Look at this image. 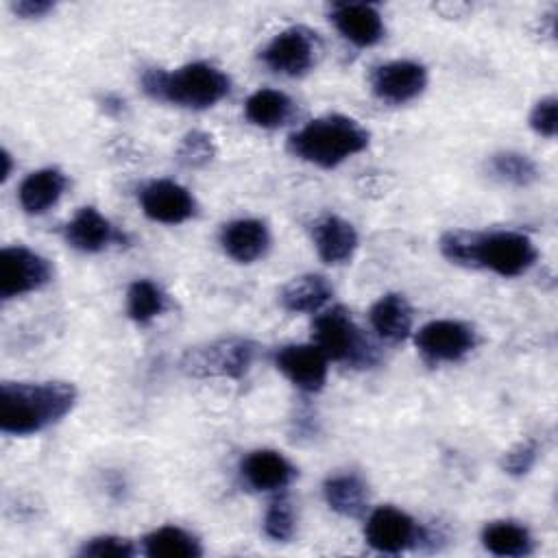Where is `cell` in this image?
Masks as SVG:
<instances>
[{
  "label": "cell",
  "mask_w": 558,
  "mask_h": 558,
  "mask_svg": "<svg viewBox=\"0 0 558 558\" xmlns=\"http://www.w3.org/2000/svg\"><path fill=\"white\" fill-rule=\"evenodd\" d=\"M440 251L451 264L499 277H519L536 262L534 242L519 231H449L440 238Z\"/></svg>",
  "instance_id": "obj_1"
},
{
  "label": "cell",
  "mask_w": 558,
  "mask_h": 558,
  "mask_svg": "<svg viewBox=\"0 0 558 558\" xmlns=\"http://www.w3.org/2000/svg\"><path fill=\"white\" fill-rule=\"evenodd\" d=\"M76 401V388L65 381H4L0 386V429L28 436L61 421Z\"/></svg>",
  "instance_id": "obj_2"
},
{
  "label": "cell",
  "mask_w": 558,
  "mask_h": 558,
  "mask_svg": "<svg viewBox=\"0 0 558 558\" xmlns=\"http://www.w3.org/2000/svg\"><path fill=\"white\" fill-rule=\"evenodd\" d=\"M142 87L155 100L172 102L187 109H207L229 94L231 81L216 65L196 61L174 72L157 68L146 70L142 74Z\"/></svg>",
  "instance_id": "obj_3"
},
{
  "label": "cell",
  "mask_w": 558,
  "mask_h": 558,
  "mask_svg": "<svg viewBox=\"0 0 558 558\" xmlns=\"http://www.w3.org/2000/svg\"><path fill=\"white\" fill-rule=\"evenodd\" d=\"M366 146V129L347 116L316 118L296 131L288 142L294 157L320 168H333Z\"/></svg>",
  "instance_id": "obj_4"
},
{
  "label": "cell",
  "mask_w": 558,
  "mask_h": 558,
  "mask_svg": "<svg viewBox=\"0 0 558 558\" xmlns=\"http://www.w3.org/2000/svg\"><path fill=\"white\" fill-rule=\"evenodd\" d=\"M314 344L327 355V360L366 366L373 362V349L360 333L353 318L344 307H331L314 320Z\"/></svg>",
  "instance_id": "obj_5"
},
{
  "label": "cell",
  "mask_w": 558,
  "mask_h": 558,
  "mask_svg": "<svg viewBox=\"0 0 558 558\" xmlns=\"http://www.w3.org/2000/svg\"><path fill=\"white\" fill-rule=\"evenodd\" d=\"M255 357V344L244 338H220L190 349L181 368L192 377H242Z\"/></svg>",
  "instance_id": "obj_6"
},
{
  "label": "cell",
  "mask_w": 558,
  "mask_h": 558,
  "mask_svg": "<svg viewBox=\"0 0 558 558\" xmlns=\"http://www.w3.org/2000/svg\"><path fill=\"white\" fill-rule=\"evenodd\" d=\"M52 279L48 259L26 246H7L0 253V296L13 299L39 290Z\"/></svg>",
  "instance_id": "obj_7"
},
{
  "label": "cell",
  "mask_w": 558,
  "mask_h": 558,
  "mask_svg": "<svg viewBox=\"0 0 558 558\" xmlns=\"http://www.w3.org/2000/svg\"><path fill=\"white\" fill-rule=\"evenodd\" d=\"M316 52V35L307 28L294 26L277 33L268 41V46L262 50V61L277 74L301 76L314 65Z\"/></svg>",
  "instance_id": "obj_8"
},
{
  "label": "cell",
  "mask_w": 558,
  "mask_h": 558,
  "mask_svg": "<svg viewBox=\"0 0 558 558\" xmlns=\"http://www.w3.org/2000/svg\"><path fill=\"white\" fill-rule=\"evenodd\" d=\"M416 349L434 364L458 362L475 347V333L460 320H429L416 331Z\"/></svg>",
  "instance_id": "obj_9"
},
{
  "label": "cell",
  "mask_w": 558,
  "mask_h": 558,
  "mask_svg": "<svg viewBox=\"0 0 558 558\" xmlns=\"http://www.w3.org/2000/svg\"><path fill=\"white\" fill-rule=\"evenodd\" d=\"M364 536L373 549L384 554H399L418 541V530L414 519L403 510L395 506H381L368 514Z\"/></svg>",
  "instance_id": "obj_10"
},
{
  "label": "cell",
  "mask_w": 558,
  "mask_h": 558,
  "mask_svg": "<svg viewBox=\"0 0 558 558\" xmlns=\"http://www.w3.org/2000/svg\"><path fill=\"white\" fill-rule=\"evenodd\" d=\"M140 205L150 220L163 225H179L196 209L192 194L170 179H155L146 183L140 190Z\"/></svg>",
  "instance_id": "obj_11"
},
{
  "label": "cell",
  "mask_w": 558,
  "mask_h": 558,
  "mask_svg": "<svg viewBox=\"0 0 558 558\" xmlns=\"http://www.w3.org/2000/svg\"><path fill=\"white\" fill-rule=\"evenodd\" d=\"M371 85L377 98L403 105L414 100L427 85V70L416 61H390L375 68Z\"/></svg>",
  "instance_id": "obj_12"
},
{
  "label": "cell",
  "mask_w": 558,
  "mask_h": 558,
  "mask_svg": "<svg viewBox=\"0 0 558 558\" xmlns=\"http://www.w3.org/2000/svg\"><path fill=\"white\" fill-rule=\"evenodd\" d=\"M277 368L301 390L316 392L327 379V355L316 344H286L275 353Z\"/></svg>",
  "instance_id": "obj_13"
},
{
  "label": "cell",
  "mask_w": 558,
  "mask_h": 558,
  "mask_svg": "<svg viewBox=\"0 0 558 558\" xmlns=\"http://www.w3.org/2000/svg\"><path fill=\"white\" fill-rule=\"evenodd\" d=\"M329 17L338 33L355 46H373L384 37V22L373 4L364 2H336Z\"/></svg>",
  "instance_id": "obj_14"
},
{
  "label": "cell",
  "mask_w": 558,
  "mask_h": 558,
  "mask_svg": "<svg viewBox=\"0 0 558 558\" xmlns=\"http://www.w3.org/2000/svg\"><path fill=\"white\" fill-rule=\"evenodd\" d=\"M220 244L231 259L240 264H251L268 251L270 233L262 220L240 218L222 227Z\"/></svg>",
  "instance_id": "obj_15"
},
{
  "label": "cell",
  "mask_w": 558,
  "mask_h": 558,
  "mask_svg": "<svg viewBox=\"0 0 558 558\" xmlns=\"http://www.w3.org/2000/svg\"><path fill=\"white\" fill-rule=\"evenodd\" d=\"M242 480L253 488V490H279L286 488L292 477H294V466L272 449H257L251 451L242 464H240Z\"/></svg>",
  "instance_id": "obj_16"
},
{
  "label": "cell",
  "mask_w": 558,
  "mask_h": 558,
  "mask_svg": "<svg viewBox=\"0 0 558 558\" xmlns=\"http://www.w3.org/2000/svg\"><path fill=\"white\" fill-rule=\"evenodd\" d=\"M65 242L83 253L105 251L111 242L120 240L113 225L94 207H81L63 229Z\"/></svg>",
  "instance_id": "obj_17"
},
{
  "label": "cell",
  "mask_w": 558,
  "mask_h": 558,
  "mask_svg": "<svg viewBox=\"0 0 558 558\" xmlns=\"http://www.w3.org/2000/svg\"><path fill=\"white\" fill-rule=\"evenodd\" d=\"M318 257L325 264H342L357 248V233L351 222L340 216H323L312 231Z\"/></svg>",
  "instance_id": "obj_18"
},
{
  "label": "cell",
  "mask_w": 558,
  "mask_h": 558,
  "mask_svg": "<svg viewBox=\"0 0 558 558\" xmlns=\"http://www.w3.org/2000/svg\"><path fill=\"white\" fill-rule=\"evenodd\" d=\"M371 325L379 338L388 342H401L412 329V307L403 294L388 292L373 303Z\"/></svg>",
  "instance_id": "obj_19"
},
{
  "label": "cell",
  "mask_w": 558,
  "mask_h": 558,
  "mask_svg": "<svg viewBox=\"0 0 558 558\" xmlns=\"http://www.w3.org/2000/svg\"><path fill=\"white\" fill-rule=\"evenodd\" d=\"M65 190V174L57 168H41L31 172L17 192L20 205L26 214L48 211Z\"/></svg>",
  "instance_id": "obj_20"
},
{
  "label": "cell",
  "mask_w": 558,
  "mask_h": 558,
  "mask_svg": "<svg viewBox=\"0 0 558 558\" xmlns=\"http://www.w3.org/2000/svg\"><path fill=\"white\" fill-rule=\"evenodd\" d=\"M333 294V288L323 275L307 272L288 281L281 290V305L292 314L318 312Z\"/></svg>",
  "instance_id": "obj_21"
},
{
  "label": "cell",
  "mask_w": 558,
  "mask_h": 558,
  "mask_svg": "<svg viewBox=\"0 0 558 558\" xmlns=\"http://www.w3.org/2000/svg\"><path fill=\"white\" fill-rule=\"evenodd\" d=\"M323 495H325L327 506L333 512H338L342 517H351V519L364 514V510L368 506L366 484L353 473H342V475H333V477L325 480Z\"/></svg>",
  "instance_id": "obj_22"
},
{
  "label": "cell",
  "mask_w": 558,
  "mask_h": 558,
  "mask_svg": "<svg viewBox=\"0 0 558 558\" xmlns=\"http://www.w3.org/2000/svg\"><path fill=\"white\" fill-rule=\"evenodd\" d=\"M482 545L495 556H527L534 549L530 530L514 521H493L482 530Z\"/></svg>",
  "instance_id": "obj_23"
},
{
  "label": "cell",
  "mask_w": 558,
  "mask_h": 558,
  "mask_svg": "<svg viewBox=\"0 0 558 558\" xmlns=\"http://www.w3.org/2000/svg\"><path fill=\"white\" fill-rule=\"evenodd\" d=\"M244 116L262 129H277L292 116V100L277 89H257L244 102Z\"/></svg>",
  "instance_id": "obj_24"
},
{
  "label": "cell",
  "mask_w": 558,
  "mask_h": 558,
  "mask_svg": "<svg viewBox=\"0 0 558 558\" xmlns=\"http://www.w3.org/2000/svg\"><path fill=\"white\" fill-rule=\"evenodd\" d=\"M144 554L150 558H196L203 549L190 532L177 525H163L144 538Z\"/></svg>",
  "instance_id": "obj_25"
},
{
  "label": "cell",
  "mask_w": 558,
  "mask_h": 558,
  "mask_svg": "<svg viewBox=\"0 0 558 558\" xmlns=\"http://www.w3.org/2000/svg\"><path fill=\"white\" fill-rule=\"evenodd\" d=\"M163 310H166V294L157 283H153L150 279H137L129 286L126 312L135 323L140 325L150 323Z\"/></svg>",
  "instance_id": "obj_26"
},
{
  "label": "cell",
  "mask_w": 558,
  "mask_h": 558,
  "mask_svg": "<svg viewBox=\"0 0 558 558\" xmlns=\"http://www.w3.org/2000/svg\"><path fill=\"white\" fill-rule=\"evenodd\" d=\"M488 170L493 172L495 179L517 185V187H525L538 179L536 163L527 155L514 153V150L495 153L488 159Z\"/></svg>",
  "instance_id": "obj_27"
},
{
  "label": "cell",
  "mask_w": 558,
  "mask_h": 558,
  "mask_svg": "<svg viewBox=\"0 0 558 558\" xmlns=\"http://www.w3.org/2000/svg\"><path fill=\"white\" fill-rule=\"evenodd\" d=\"M179 161L183 166H190V168H201L205 163H209L216 155V146H214V140L209 133H203V131H192L187 133L181 144H179Z\"/></svg>",
  "instance_id": "obj_28"
},
{
  "label": "cell",
  "mask_w": 558,
  "mask_h": 558,
  "mask_svg": "<svg viewBox=\"0 0 558 558\" xmlns=\"http://www.w3.org/2000/svg\"><path fill=\"white\" fill-rule=\"evenodd\" d=\"M264 532L272 541H288L294 534V512L286 497H277L270 501L266 514H264Z\"/></svg>",
  "instance_id": "obj_29"
},
{
  "label": "cell",
  "mask_w": 558,
  "mask_h": 558,
  "mask_svg": "<svg viewBox=\"0 0 558 558\" xmlns=\"http://www.w3.org/2000/svg\"><path fill=\"white\" fill-rule=\"evenodd\" d=\"M135 554V547L129 538L105 534V536H94L81 547V556L89 558H129Z\"/></svg>",
  "instance_id": "obj_30"
},
{
  "label": "cell",
  "mask_w": 558,
  "mask_h": 558,
  "mask_svg": "<svg viewBox=\"0 0 558 558\" xmlns=\"http://www.w3.org/2000/svg\"><path fill=\"white\" fill-rule=\"evenodd\" d=\"M538 445L534 440H521L512 449H508L501 458V469L510 475H525L536 464Z\"/></svg>",
  "instance_id": "obj_31"
},
{
  "label": "cell",
  "mask_w": 558,
  "mask_h": 558,
  "mask_svg": "<svg viewBox=\"0 0 558 558\" xmlns=\"http://www.w3.org/2000/svg\"><path fill=\"white\" fill-rule=\"evenodd\" d=\"M556 105H558L556 98L547 96V98H541L530 113V126L543 137L556 135Z\"/></svg>",
  "instance_id": "obj_32"
},
{
  "label": "cell",
  "mask_w": 558,
  "mask_h": 558,
  "mask_svg": "<svg viewBox=\"0 0 558 558\" xmlns=\"http://www.w3.org/2000/svg\"><path fill=\"white\" fill-rule=\"evenodd\" d=\"M52 7L54 4L48 0H20L11 4L13 13H17L20 17H41L48 11H52Z\"/></svg>",
  "instance_id": "obj_33"
},
{
  "label": "cell",
  "mask_w": 558,
  "mask_h": 558,
  "mask_svg": "<svg viewBox=\"0 0 558 558\" xmlns=\"http://www.w3.org/2000/svg\"><path fill=\"white\" fill-rule=\"evenodd\" d=\"M2 161H4V168H2V179H7L11 174V155L7 150H2Z\"/></svg>",
  "instance_id": "obj_34"
}]
</instances>
